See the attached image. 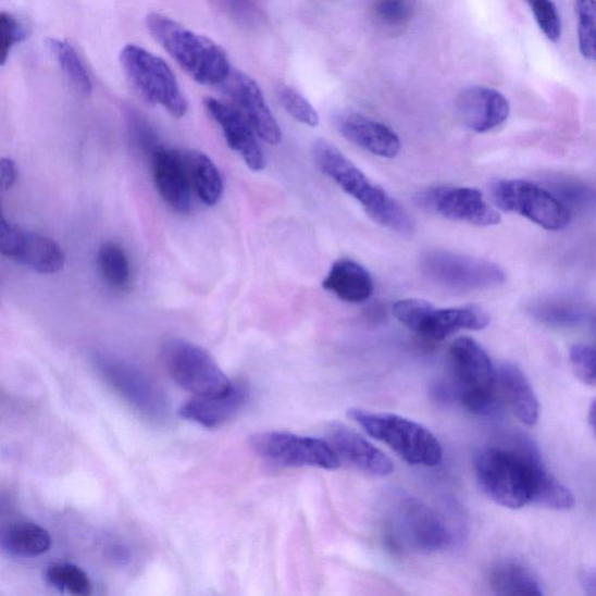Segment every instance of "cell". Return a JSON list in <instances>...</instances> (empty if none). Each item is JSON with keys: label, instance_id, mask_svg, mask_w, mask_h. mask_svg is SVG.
Returning a JSON list of instances; mask_svg holds the SVG:
<instances>
[{"label": "cell", "instance_id": "obj_1", "mask_svg": "<svg viewBox=\"0 0 596 596\" xmlns=\"http://www.w3.org/2000/svg\"><path fill=\"white\" fill-rule=\"evenodd\" d=\"M474 472L488 498L509 509L535 505L568 510L575 502L572 492L544 468L536 450L523 442L479 451Z\"/></svg>", "mask_w": 596, "mask_h": 596}, {"label": "cell", "instance_id": "obj_2", "mask_svg": "<svg viewBox=\"0 0 596 596\" xmlns=\"http://www.w3.org/2000/svg\"><path fill=\"white\" fill-rule=\"evenodd\" d=\"M312 158L320 171L335 181L346 194L352 196L375 223L397 234H411L413 225L408 212L385 189L362 173L336 146L325 139H319L312 145Z\"/></svg>", "mask_w": 596, "mask_h": 596}, {"label": "cell", "instance_id": "obj_3", "mask_svg": "<svg viewBox=\"0 0 596 596\" xmlns=\"http://www.w3.org/2000/svg\"><path fill=\"white\" fill-rule=\"evenodd\" d=\"M384 537L395 554H435L450 548L454 534L436 510L407 493H394L384 512Z\"/></svg>", "mask_w": 596, "mask_h": 596}, {"label": "cell", "instance_id": "obj_4", "mask_svg": "<svg viewBox=\"0 0 596 596\" xmlns=\"http://www.w3.org/2000/svg\"><path fill=\"white\" fill-rule=\"evenodd\" d=\"M450 385L439 393L452 396L476 417H495L502 407L496 370L483 346L469 337L458 338L447 352Z\"/></svg>", "mask_w": 596, "mask_h": 596}, {"label": "cell", "instance_id": "obj_5", "mask_svg": "<svg viewBox=\"0 0 596 596\" xmlns=\"http://www.w3.org/2000/svg\"><path fill=\"white\" fill-rule=\"evenodd\" d=\"M146 26L179 67L201 85L221 86L229 75L224 49L211 39L159 13L148 14Z\"/></svg>", "mask_w": 596, "mask_h": 596}, {"label": "cell", "instance_id": "obj_6", "mask_svg": "<svg viewBox=\"0 0 596 596\" xmlns=\"http://www.w3.org/2000/svg\"><path fill=\"white\" fill-rule=\"evenodd\" d=\"M376 440L386 444L413 467L436 468L443 461V446L422 424L389 412L353 408L347 413Z\"/></svg>", "mask_w": 596, "mask_h": 596}, {"label": "cell", "instance_id": "obj_7", "mask_svg": "<svg viewBox=\"0 0 596 596\" xmlns=\"http://www.w3.org/2000/svg\"><path fill=\"white\" fill-rule=\"evenodd\" d=\"M92 363L98 375L145 420L160 424L170 419L167 396L153 377L123 358L97 352Z\"/></svg>", "mask_w": 596, "mask_h": 596}, {"label": "cell", "instance_id": "obj_8", "mask_svg": "<svg viewBox=\"0 0 596 596\" xmlns=\"http://www.w3.org/2000/svg\"><path fill=\"white\" fill-rule=\"evenodd\" d=\"M161 359L174 383L194 396L221 395L235 384L203 347L189 340L165 342Z\"/></svg>", "mask_w": 596, "mask_h": 596}, {"label": "cell", "instance_id": "obj_9", "mask_svg": "<svg viewBox=\"0 0 596 596\" xmlns=\"http://www.w3.org/2000/svg\"><path fill=\"white\" fill-rule=\"evenodd\" d=\"M122 69L147 102L161 105L175 119L188 111V103L170 65L140 46L127 45L121 52Z\"/></svg>", "mask_w": 596, "mask_h": 596}, {"label": "cell", "instance_id": "obj_10", "mask_svg": "<svg viewBox=\"0 0 596 596\" xmlns=\"http://www.w3.org/2000/svg\"><path fill=\"white\" fill-rule=\"evenodd\" d=\"M394 316L417 335L440 342L458 331H480L491 324L489 313L479 306L435 308L421 298H406L393 307Z\"/></svg>", "mask_w": 596, "mask_h": 596}, {"label": "cell", "instance_id": "obj_11", "mask_svg": "<svg viewBox=\"0 0 596 596\" xmlns=\"http://www.w3.org/2000/svg\"><path fill=\"white\" fill-rule=\"evenodd\" d=\"M496 207L549 231L564 229L571 222V210L552 193L522 179H501L492 187Z\"/></svg>", "mask_w": 596, "mask_h": 596}, {"label": "cell", "instance_id": "obj_12", "mask_svg": "<svg viewBox=\"0 0 596 596\" xmlns=\"http://www.w3.org/2000/svg\"><path fill=\"white\" fill-rule=\"evenodd\" d=\"M252 451L281 468H314L333 471L340 460L323 439L284 432H264L250 437Z\"/></svg>", "mask_w": 596, "mask_h": 596}, {"label": "cell", "instance_id": "obj_13", "mask_svg": "<svg viewBox=\"0 0 596 596\" xmlns=\"http://www.w3.org/2000/svg\"><path fill=\"white\" fill-rule=\"evenodd\" d=\"M421 268L426 277L455 291L487 290L505 284L499 264L470 256L447 251H430L422 257Z\"/></svg>", "mask_w": 596, "mask_h": 596}, {"label": "cell", "instance_id": "obj_14", "mask_svg": "<svg viewBox=\"0 0 596 596\" xmlns=\"http://www.w3.org/2000/svg\"><path fill=\"white\" fill-rule=\"evenodd\" d=\"M415 203L426 212L438 214L445 220L474 226H493L501 221L499 212L485 201L482 191L474 188H427L415 196Z\"/></svg>", "mask_w": 596, "mask_h": 596}, {"label": "cell", "instance_id": "obj_15", "mask_svg": "<svg viewBox=\"0 0 596 596\" xmlns=\"http://www.w3.org/2000/svg\"><path fill=\"white\" fill-rule=\"evenodd\" d=\"M0 250L3 256L40 274H58L64 269L65 256L54 240L25 231L5 218L0 221Z\"/></svg>", "mask_w": 596, "mask_h": 596}, {"label": "cell", "instance_id": "obj_16", "mask_svg": "<svg viewBox=\"0 0 596 596\" xmlns=\"http://www.w3.org/2000/svg\"><path fill=\"white\" fill-rule=\"evenodd\" d=\"M221 87L262 140L271 145L281 142V128L252 77L239 71H231Z\"/></svg>", "mask_w": 596, "mask_h": 596}, {"label": "cell", "instance_id": "obj_17", "mask_svg": "<svg viewBox=\"0 0 596 596\" xmlns=\"http://www.w3.org/2000/svg\"><path fill=\"white\" fill-rule=\"evenodd\" d=\"M206 108L211 119L221 127L228 147L241 157L248 169L260 172L266 167V159L257 141L256 131L238 109L214 98L207 99Z\"/></svg>", "mask_w": 596, "mask_h": 596}, {"label": "cell", "instance_id": "obj_18", "mask_svg": "<svg viewBox=\"0 0 596 596\" xmlns=\"http://www.w3.org/2000/svg\"><path fill=\"white\" fill-rule=\"evenodd\" d=\"M327 438L339 460L374 476H387L394 472L392 459L367 438L343 423H331Z\"/></svg>", "mask_w": 596, "mask_h": 596}, {"label": "cell", "instance_id": "obj_19", "mask_svg": "<svg viewBox=\"0 0 596 596\" xmlns=\"http://www.w3.org/2000/svg\"><path fill=\"white\" fill-rule=\"evenodd\" d=\"M151 159L154 184L162 200L176 212H189L194 191L184 153L161 146Z\"/></svg>", "mask_w": 596, "mask_h": 596}, {"label": "cell", "instance_id": "obj_20", "mask_svg": "<svg viewBox=\"0 0 596 596\" xmlns=\"http://www.w3.org/2000/svg\"><path fill=\"white\" fill-rule=\"evenodd\" d=\"M457 112L461 123L469 129L476 134H486L507 122L510 105L498 90L472 87L459 95Z\"/></svg>", "mask_w": 596, "mask_h": 596}, {"label": "cell", "instance_id": "obj_21", "mask_svg": "<svg viewBox=\"0 0 596 596\" xmlns=\"http://www.w3.org/2000/svg\"><path fill=\"white\" fill-rule=\"evenodd\" d=\"M339 134L373 156L394 159L401 151V141L388 126L352 111L339 112L335 117Z\"/></svg>", "mask_w": 596, "mask_h": 596}, {"label": "cell", "instance_id": "obj_22", "mask_svg": "<svg viewBox=\"0 0 596 596\" xmlns=\"http://www.w3.org/2000/svg\"><path fill=\"white\" fill-rule=\"evenodd\" d=\"M248 400V388L235 383L221 395L193 396L182 406L178 415L207 429H216L234 419Z\"/></svg>", "mask_w": 596, "mask_h": 596}, {"label": "cell", "instance_id": "obj_23", "mask_svg": "<svg viewBox=\"0 0 596 596\" xmlns=\"http://www.w3.org/2000/svg\"><path fill=\"white\" fill-rule=\"evenodd\" d=\"M496 385H498L502 403L509 407L524 425H536L539 405L523 372L512 363H502L496 370Z\"/></svg>", "mask_w": 596, "mask_h": 596}, {"label": "cell", "instance_id": "obj_24", "mask_svg": "<svg viewBox=\"0 0 596 596\" xmlns=\"http://www.w3.org/2000/svg\"><path fill=\"white\" fill-rule=\"evenodd\" d=\"M323 288L347 303H363L374 290L371 274L360 263L342 259L336 261L323 281Z\"/></svg>", "mask_w": 596, "mask_h": 596}, {"label": "cell", "instance_id": "obj_25", "mask_svg": "<svg viewBox=\"0 0 596 596\" xmlns=\"http://www.w3.org/2000/svg\"><path fill=\"white\" fill-rule=\"evenodd\" d=\"M51 546V535L35 522L15 521L7 525L2 533V548L12 557H38L48 552Z\"/></svg>", "mask_w": 596, "mask_h": 596}, {"label": "cell", "instance_id": "obj_26", "mask_svg": "<svg viewBox=\"0 0 596 596\" xmlns=\"http://www.w3.org/2000/svg\"><path fill=\"white\" fill-rule=\"evenodd\" d=\"M194 194L203 204L216 206L222 198L224 185L218 165L204 153H184Z\"/></svg>", "mask_w": 596, "mask_h": 596}, {"label": "cell", "instance_id": "obj_27", "mask_svg": "<svg viewBox=\"0 0 596 596\" xmlns=\"http://www.w3.org/2000/svg\"><path fill=\"white\" fill-rule=\"evenodd\" d=\"M492 591L498 595H542L537 579L516 561H500L495 564L488 575Z\"/></svg>", "mask_w": 596, "mask_h": 596}, {"label": "cell", "instance_id": "obj_28", "mask_svg": "<svg viewBox=\"0 0 596 596\" xmlns=\"http://www.w3.org/2000/svg\"><path fill=\"white\" fill-rule=\"evenodd\" d=\"M530 312L541 323L555 327H573L594 321L592 313L583 305L551 298L533 303Z\"/></svg>", "mask_w": 596, "mask_h": 596}, {"label": "cell", "instance_id": "obj_29", "mask_svg": "<svg viewBox=\"0 0 596 596\" xmlns=\"http://www.w3.org/2000/svg\"><path fill=\"white\" fill-rule=\"evenodd\" d=\"M46 46L73 87L83 95H89L92 82L76 49L70 42L54 38L46 40Z\"/></svg>", "mask_w": 596, "mask_h": 596}, {"label": "cell", "instance_id": "obj_30", "mask_svg": "<svg viewBox=\"0 0 596 596\" xmlns=\"http://www.w3.org/2000/svg\"><path fill=\"white\" fill-rule=\"evenodd\" d=\"M99 272L105 283L114 289H124L129 284L131 266L124 248L109 241L99 248L97 256Z\"/></svg>", "mask_w": 596, "mask_h": 596}, {"label": "cell", "instance_id": "obj_31", "mask_svg": "<svg viewBox=\"0 0 596 596\" xmlns=\"http://www.w3.org/2000/svg\"><path fill=\"white\" fill-rule=\"evenodd\" d=\"M46 581L60 591L78 596H88L92 593V583L89 575L76 566L69 562H59L46 570Z\"/></svg>", "mask_w": 596, "mask_h": 596}, {"label": "cell", "instance_id": "obj_32", "mask_svg": "<svg viewBox=\"0 0 596 596\" xmlns=\"http://www.w3.org/2000/svg\"><path fill=\"white\" fill-rule=\"evenodd\" d=\"M417 10V0H372V13L378 26L396 30L407 26Z\"/></svg>", "mask_w": 596, "mask_h": 596}, {"label": "cell", "instance_id": "obj_33", "mask_svg": "<svg viewBox=\"0 0 596 596\" xmlns=\"http://www.w3.org/2000/svg\"><path fill=\"white\" fill-rule=\"evenodd\" d=\"M578 41L582 55L596 62V0H574Z\"/></svg>", "mask_w": 596, "mask_h": 596}, {"label": "cell", "instance_id": "obj_34", "mask_svg": "<svg viewBox=\"0 0 596 596\" xmlns=\"http://www.w3.org/2000/svg\"><path fill=\"white\" fill-rule=\"evenodd\" d=\"M554 195L569 209H591L596 207V191L576 179L557 177L550 181Z\"/></svg>", "mask_w": 596, "mask_h": 596}, {"label": "cell", "instance_id": "obj_35", "mask_svg": "<svg viewBox=\"0 0 596 596\" xmlns=\"http://www.w3.org/2000/svg\"><path fill=\"white\" fill-rule=\"evenodd\" d=\"M525 2L546 39L558 42L561 38L562 25L554 0H525Z\"/></svg>", "mask_w": 596, "mask_h": 596}, {"label": "cell", "instance_id": "obj_36", "mask_svg": "<svg viewBox=\"0 0 596 596\" xmlns=\"http://www.w3.org/2000/svg\"><path fill=\"white\" fill-rule=\"evenodd\" d=\"M281 104L294 120L310 127L320 124L319 113L310 104L308 99L291 87H283L278 90Z\"/></svg>", "mask_w": 596, "mask_h": 596}, {"label": "cell", "instance_id": "obj_37", "mask_svg": "<svg viewBox=\"0 0 596 596\" xmlns=\"http://www.w3.org/2000/svg\"><path fill=\"white\" fill-rule=\"evenodd\" d=\"M26 38L22 23L11 13L0 14V63L4 65L13 47Z\"/></svg>", "mask_w": 596, "mask_h": 596}, {"label": "cell", "instance_id": "obj_38", "mask_svg": "<svg viewBox=\"0 0 596 596\" xmlns=\"http://www.w3.org/2000/svg\"><path fill=\"white\" fill-rule=\"evenodd\" d=\"M570 360L579 377L587 384H596V346L584 344L572 346Z\"/></svg>", "mask_w": 596, "mask_h": 596}, {"label": "cell", "instance_id": "obj_39", "mask_svg": "<svg viewBox=\"0 0 596 596\" xmlns=\"http://www.w3.org/2000/svg\"><path fill=\"white\" fill-rule=\"evenodd\" d=\"M128 127L132 138L144 152L152 156L161 147L151 124H148L138 113H129Z\"/></svg>", "mask_w": 596, "mask_h": 596}, {"label": "cell", "instance_id": "obj_40", "mask_svg": "<svg viewBox=\"0 0 596 596\" xmlns=\"http://www.w3.org/2000/svg\"><path fill=\"white\" fill-rule=\"evenodd\" d=\"M18 167L11 158H3L0 161V189L3 193L11 190L18 179Z\"/></svg>", "mask_w": 596, "mask_h": 596}, {"label": "cell", "instance_id": "obj_41", "mask_svg": "<svg viewBox=\"0 0 596 596\" xmlns=\"http://www.w3.org/2000/svg\"><path fill=\"white\" fill-rule=\"evenodd\" d=\"M581 583L586 594L596 596V572L583 571L581 574Z\"/></svg>", "mask_w": 596, "mask_h": 596}, {"label": "cell", "instance_id": "obj_42", "mask_svg": "<svg viewBox=\"0 0 596 596\" xmlns=\"http://www.w3.org/2000/svg\"><path fill=\"white\" fill-rule=\"evenodd\" d=\"M588 421L593 429L594 434L596 435V399L593 400V402L591 403L589 412H588Z\"/></svg>", "mask_w": 596, "mask_h": 596}, {"label": "cell", "instance_id": "obj_43", "mask_svg": "<svg viewBox=\"0 0 596 596\" xmlns=\"http://www.w3.org/2000/svg\"><path fill=\"white\" fill-rule=\"evenodd\" d=\"M593 324H594V327H595V330H596V320L593 322Z\"/></svg>", "mask_w": 596, "mask_h": 596}]
</instances>
